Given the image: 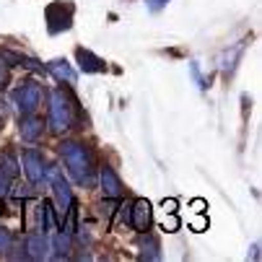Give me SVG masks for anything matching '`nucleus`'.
Listing matches in <instances>:
<instances>
[{"mask_svg":"<svg viewBox=\"0 0 262 262\" xmlns=\"http://www.w3.org/2000/svg\"><path fill=\"white\" fill-rule=\"evenodd\" d=\"M60 154H62L65 169L73 177V182L81 187H94V159L81 140H65Z\"/></svg>","mask_w":262,"mask_h":262,"instance_id":"f257e3e1","label":"nucleus"},{"mask_svg":"<svg viewBox=\"0 0 262 262\" xmlns=\"http://www.w3.org/2000/svg\"><path fill=\"white\" fill-rule=\"evenodd\" d=\"M47 125L55 135L68 133L70 127H76V99H73L68 91L55 89L50 96V117Z\"/></svg>","mask_w":262,"mask_h":262,"instance_id":"f03ea898","label":"nucleus"},{"mask_svg":"<svg viewBox=\"0 0 262 262\" xmlns=\"http://www.w3.org/2000/svg\"><path fill=\"white\" fill-rule=\"evenodd\" d=\"M21 161H24V171H26V177H29V182L34 187H39V184L47 182L50 166L45 164V156L36 151V148H26V151L21 154Z\"/></svg>","mask_w":262,"mask_h":262,"instance_id":"7ed1b4c3","label":"nucleus"},{"mask_svg":"<svg viewBox=\"0 0 262 262\" xmlns=\"http://www.w3.org/2000/svg\"><path fill=\"white\" fill-rule=\"evenodd\" d=\"M13 104L21 115H34L42 104V89L36 83H24L13 91Z\"/></svg>","mask_w":262,"mask_h":262,"instance_id":"20e7f679","label":"nucleus"},{"mask_svg":"<svg viewBox=\"0 0 262 262\" xmlns=\"http://www.w3.org/2000/svg\"><path fill=\"white\" fill-rule=\"evenodd\" d=\"M24 259H47L50 257V239L47 234L36 231V234H29L24 239Z\"/></svg>","mask_w":262,"mask_h":262,"instance_id":"39448f33","label":"nucleus"},{"mask_svg":"<svg viewBox=\"0 0 262 262\" xmlns=\"http://www.w3.org/2000/svg\"><path fill=\"white\" fill-rule=\"evenodd\" d=\"M50 182H52V190H55V203H57V210L60 213H65L73 203V192H70V184H68V179L65 177H60L52 166H50V177H47Z\"/></svg>","mask_w":262,"mask_h":262,"instance_id":"423d86ee","label":"nucleus"},{"mask_svg":"<svg viewBox=\"0 0 262 262\" xmlns=\"http://www.w3.org/2000/svg\"><path fill=\"white\" fill-rule=\"evenodd\" d=\"M99 184H101V192H104L106 200H117V198H122V192H125V187H122L117 171L112 169V166H101V171H99Z\"/></svg>","mask_w":262,"mask_h":262,"instance_id":"0eeeda50","label":"nucleus"},{"mask_svg":"<svg viewBox=\"0 0 262 262\" xmlns=\"http://www.w3.org/2000/svg\"><path fill=\"white\" fill-rule=\"evenodd\" d=\"M130 226L138 234H145L148 229H151V203H148L145 198L133 203V208H130Z\"/></svg>","mask_w":262,"mask_h":262,"instance_id":"6e6552de","label":"nucleus"},{"mask_svg":"<svg viewBox=\"0 0 262 262\" xmlns=\"http://www.w3.org/2000/svg\"><path fill=\"white\" fill-rule=\"evenodd\" d=\"M18 133H21V140L36 143V140L42 138V133H45L42 117H36V115H24V120H21V125H18Z\"/></svg>","mask_w":262,"mask_h":262,"instance_id":"1a4fd4ad","label":"nucleus"},{"mask_svg":"<svg viewBox=\"0 0 262 262\" xmlns=\"http://www.w3.org/2000/svg\"><path fill=\"white\" fill-rule=\"evenodd\" d=\"M47 70L52 73V76H55L57 81H65L68 86H73V83L78 81V73L70 68V62H68V60H60V57H57V60L47 62Z\"/></svg>","mask_w":262,"mask_h":262,"instance_id":"9d476101","label":"nucleus"},{"mask_svg":"<svg viewBox=\"0 0 262 262\" xmlns=\"http://www.w3.org/2000/svg\"><path fill=\"white\" fill-rule=\"evenodd\" d=\"M76 57H78V62H81V68H83L86 73H99V70H104V62H101L94 52H89V50H78Z\"/></svg>","mask_w":262,"mask_h":262,"instance_id":"9b49d317","label":"nucleus"},{"mask_svg":"<svg viewBox=\"0 0 262 262\" xmlns=\"http://www.w3.org/2000/svg\"><path fill=\"white\" fill-rule=\"evenodd\" d=\"M138 249H140V259H159V257H161V252H159V239L148 236V231H145V239H140Z\"/></svg>","mask_w":262,"mask_h":262,"instance_id":"f8f14e48","label":"nucleus"},{"mask_svg":"<svg viewBox=\"0 0 262 262\" xmlns=\"http://www.w3.org/2000/svg\"><path fill=\"white\" fill-rule=\"evenodd\" d=\"M0 174H6L8 179H16L18 177V161L11 151H6L3 156H0Z\"/></svg>","mask_w":262,"mask_h":262,"instance_id":"ddd939ff","label":"nucleus"},{"mask_svg":"<svg viewBox=\"0 0 262 262\" xmlns=\"http://www.w3.org/2000/svg\"><path fill=\"white\" fill-rule=\"evenodd\" d=\"M244 47H247V42H239L231 52H226V55H223V73H234V68H236V57L244 52Z\"/></svg>","mask_w":262,"mask_h":262,"instance_id":"4468645a","label":"nucleus"},{"mask_svg":"<svg viewBox=\"0 0 262 262\" xmlns=\"http://www.w3.org/2000/svg\"><path fill=\"white\" fill-rule=\"evenodd\" d=\"M11 249H13V234L6 226H0V254H8Z\"/></svg>","mask_w":262,"mask_h":262,"instance_id":"2eb2a0df","label":"nucleus"},{"mask_svg":"<svg viewBox=\"0 0 262 262\" xmlns=\"http://www.w3.org/2000/svg\"><path fill=\"white\" fill-rule=\"evenodd\" d=\"M161 229H164L166 234H174V231H179V218H177L174 213H166V215H164V223H161Z\"/></svg>","mask_w":262,"mask_h":262,"instance_id":"dca6fc26","label":"nucleus"},{"mask_svg":"<svg viewBox=\"0 0 262 262\" xmlns=\"http://www.w3.org/2000/svg\"><path fill=\"white\" fill-rule=\"evenodd\" d=\"M208 226H210V223H208V218H205V215H198V218L192 221V231H198V234L208 231Z\"/></svg>","mask_w":262,"mask_h":262,"instance_id":"f3484780","label":"nucleus"},{"mask_svg":"<svg viewBox=\"0 0 262 262\" xmlns=\"http://www.w3.org/2000/svg\"><path fill=\"white\" fill-rule=\"evenodd\" d=\"M11 192V179L6 174H0V198H6Z\"/></svg>","mask_w":262,"mask_h":262,"instance_id":"a211bd4d","label":"nucleus"},{"mask_svg":"<svg viewBox=\"0 0 262 262\" xmlns=\"http://www.w3.org/2000/svg\"><path fill=\"white\" fill-rule=\"evenodd\" d=\"M190 70H192V76H195L198 86H200V89H205V81H203V76H200V68H198V62H190Z\"/></svg>","mask_w":262,"mask_h":262,"instance_id":"6ab92c4d","label":"nucleus"},{"mask_svg":"<svg viewBox=\"0 0 262 262\" xmlns=\"http://www.w3.org/2000/svg\"><path fill=\"white\" fill-rule=\"evenodd\" d=\"M6 83H8V68H6L3 60H0V89H6Z\"/></svg>","mask_w":262,"mask_h":262,"instance_id":"aec40b11","label":"nucleus"},{"mask_svg":"<svg viewBox=\"0 0 262 262\" xmlns=\"http://www.w3.org/2000/svg\"><path fill=\"white\" fill-rule=\"evenodd\" d=\"M161 208H164V213H174V210H177V200H174V198H166V200L161 203Z\"/></svg>","mask_w":262,"mask_h":262,"instance_id":"412c9836","label":"nucleus"},{"mask_svg":"<svg viewBox=\"0 0 262 262\" xmlns=\"http://www.w3.org/2000/svg\"><path fill=\"white\" fill-rule=\"evenodd\" d=\"M166 3H169V0H148V8H151V11L156 13V11H161Z\"/></svg>","mask_w":262,"mask_h":262,"instance_id":"4be33fe9","label":"nucleus"},{"mask_svg":"<svg viewBox=\"0 0 262 262\" xmlns=\"http://www.w3.org/2000/svg\"><path fill=\"white\" fill-rule=\"evenodd\" d=\"M205 208H208V203H205L203 198H195V200H192V210H195V213H203Z\"/></svg>","mask_w":262,"mask_h":262,"instance_id":"5701e85b","label":"nucleus"},{"mask_svg":"<svg viewBox=\"0 0 262 262\" xmlns=\"http://www.w3.org/2000/svg\"><path fill=\"white\" fill-rule=\"evenodd\" d=\"M0 210H3V203H0Z\"/></svg>","mask_w":262,"mask_h":262,"instance_id":"b1692460","label":"nucleus"}]
</instances>
